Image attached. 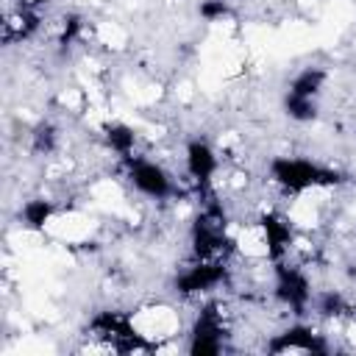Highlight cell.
<instances>
[{"mask_svg": "<svg viewBox=\"0 0 356 356\" xmlns=\"http://www.w3.org/2000/svg\"><path fill=\"white\" fill-rule=\"evenodd\" d=\"M267 175L286 195L334 189L342 178L334 167L320 164L317 159H309V156H273L267 161Z\"/></svg>", "mask_w": 356, "mask_h": 356, "instance_id": "obj_1", "label": "cell"}, {"mask_svg": "<svg viewBox=\"0 0 356 356\" xmlns=\"http://www.w3.org/2000/svg\"><path fill=\"white\" fill-rule=\"evenodd\" d=\"M122 178L128 181V186L145 197V200H156V203H164V200H172L178 195V181L175 175L164 167V161L153 159V156H142L136 153L134 159L122 161Z\"/></svg>", "mask_w": 356, "mask_h": 356, "instance_id": "obj_2", "label": "cell"}, {"mask_svg": "<svg viewBox=\"0 0 356 356\" xmlns=\"http://www.w3.org/2000/svg\"><path fill=\"white\" fill-rule=\"evenodd\" d=\"M181 164H184V178L197 189V192H209L220 175V167H222V156L220 150L206 139V136H192L186 139L184 145V156H181Z\"/></svg>", "mask_w": 356, "mask_h": 356, "instance_id": "obj_3", "label": "cell"}, {"mask_svg": "<svg viewBox=\"0 0 356 356\" xmlns=\"http://www.w3.org/2000/svg\"><path fill=\"white\" fill-rule=\"evenodd\" d=\"M103 145L120 159V161H128L139 153V134L134 125L122 122V120H111L103 125Z\"/></svg>", "mask_w": 356, "mask_h": 356, "instance_id": "obj_4", "label": "cell"}, {"mask_svg": "<svg viewBox=\"0 0 356 356\" xmlns=\"http://www.w3.org/2000/svg\"><path fill=\"white\" fill-rule=\"evenodd\" d=\"M325 83H328V72L323 67H303L289 78L284 92L298 95V97H309V100H320L325 92Z\"/></svg>", "mask_w": 356, "mask_h": 356, "instance_id": "obj_5", "label": "cell"}, {"mask_svg": "<svg viewBox=\"0 0 356 356\" xmlns=\"http://www.w3.org/2000/svg\"><path fill=\"white\" fill-rule=\"evenodd\" d=\"M56 211L58 209H56V203L50 197H31V200H25L19 206V222H22V228L39 234V231H44L53 222Z\"/></svg>", "mask_w": 356, "mask_h": 356, "instance_id": "obj_6", "label": "cell"}, {"mask_svg": "<svg viewBox=\"0 0 356 356\" xmlns=\"http://www.w3.org/2000/svg\"><path fill=\"white\" fill-rule=\"evenodd\" d=\"M31 147L36 153H42V156H50L58 147V128L50 120H39L31 128Z\"/></svg>", "mask_w": 356, "mask_h": 356, "instance_id": "obj_7", "label": "cell"}, {"mask_svg": "<svg viewBox=\"0 0 356 356\" xmlns=\"http://www.w3.org/2000/svg\"><path fill=\"white\" fill-rule=\"evenodd\" d=\"M197 11H200V17H203L206 22H220L222 17L231 14V6H228L225 0H203Z\"/></svg>", "mask_w": 356, "mask_h": 356, "instance_id": "obj_8", "label": "cell"}]
</instances>
